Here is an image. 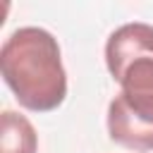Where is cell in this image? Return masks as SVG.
Instances as JSON below:
<instances>
[{
	"label": "cell",
	"mask_w": 153,
	"mask_h": 153,
	"mask_svg": "<svg viewBox=\"0 0 153 153\" xmlns=\"http://www.w3.org/2000/svg\"><path fill=\"white\" fill-rule=\"evenodd\" d=\"M38 151V136L33 124L14 112L5 110L0 117V153H36Z\"/></svg>",
	"instance_id": "277c9868"
},
{
	"label": "cell",
	"mask_w": 153,
	"mask_h": 153,
	"mask_svg": "<svg viewBox=\"0 0 153 153\" xmlns=\"http://www.w3.org/2000/svg\"><path fill=\"white\" fill-rule=\"evenodd\" d=\"M115 81L120 93L108 105L110 139L136 153L153 151V57L131 62Z\"/></svg>",
	"instance_id": "7a4b0ae2"
},
{
	"label": "cell",
	"mask_w": 153,
	"mask_h": 153,
	"mask_svg": "<svg viewBox=\"0 0 153 153\" xmlns=\"http://www.w3.org/2000/svg\"><path fill=\"white\" fill-rule=\"evenodd\" d=\"M143 57H153V26L151 24H143V22L122 24L108 36L105 65L112 79L124 67Z\"/></svg>",
	"instance_id": "3957f363"
},
{
	"label": "cell",
	"mask_w": 153,
	"mask_h": 153,
	"mask_svg": "<svg viewBox=\"0 0 153 153\" xmlns=\"http://www.w3.org/2000/svg\"><path fill=\"white\" fill-rule=\"evenodd\" d=\"M0 72L26 110L50 112L67 98V72L57 38L41 26H22L5 38Z\"/></svg>",
	"instance_id": "6da1fadb"
}]
</instances>
